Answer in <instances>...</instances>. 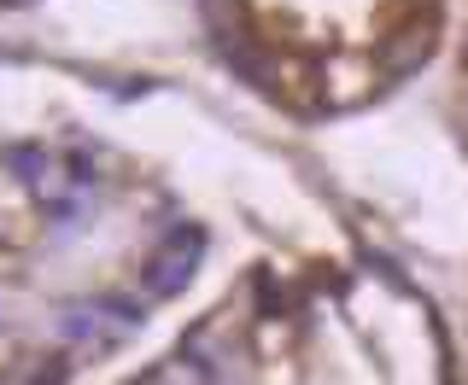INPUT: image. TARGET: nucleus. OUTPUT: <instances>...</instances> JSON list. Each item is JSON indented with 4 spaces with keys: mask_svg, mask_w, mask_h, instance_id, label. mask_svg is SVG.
I'll use <instances>...</instances> for the list:
<instances>
[{
    "mask_svg": "<svg viewBox=\"0 0 468 385\" xmlns=\"http://www.w3.org/2000/svg\"><path fill=\"white\" fill-rule=\"evenodd\" d=\"M428 53H433V36L428 29H410V36H399V47L380 53V65H387V77H410L416 65H428Z\"/></svg>",
    "mask_w": 468,
    "mask_h": 385,
    "instance_id": "obj_3",
    "label": "nucleus"
},
{
    "mask_svg": "<svg viewBox=\"0 0 468 385\" xmlns=\"http://www.w3.org/2000/svg\"><path fill=\"white\" fill-rule=\"evenodd\" d=\"M100 309H106V316H123V321H141V309L129 298H100Z\"/></svg>",
    "mask_w": 468,
    "mask_h": 385,
    "instance_id": "obj_4",
    "label": "nucleus"
},
{
    "mask_svg": "<svg viewBox=\"0 0 468 385\" xmlns=\"http://www.w3.org/2000/svg\"><path fill=\"white\" fill-rule=\"evenodd\" d=\"M199 245H205V234L199 228H187V234H170V251L158 263H146V292L153 298H176V292L194 280V257H199Z\"/></svg>",
    "mask_w": 468,
    "mask_h": 385,
    "instance_id": "obj_1",
    "label": "nucleus"
},
{
    "mask_svg": "<svg viewBox=\"0 0 468 385\" xmlns=\"http://www.w3.org/2000/svg\"><path fill=\"white\" fill-rule=\"evenodd\" d=\"M217 41H223V58H229L234 77H246L252 88H263V94H275V65L252 47V36H234L229 29V36H217Z\"/></svg>",
    "mask_w": 468,
    "mask_h": 385,
    "instance_id": "obj_2",
    "label": "nucleus"
}]
</instances>
